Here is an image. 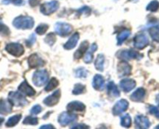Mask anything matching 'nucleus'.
Returning a JSON list of instances; mask_svg holds the SVG:
<instances>
[{
	"mask_svg": "<svg viewBox=\"0 0 159 129\" xmlns=\"http://www.w3.org/2000/svg\"><path fill=\"white\" fill-rule=\"evenodd\" d=\"M88 48V42L84 41L81 43V45H80V48H78L77 51L75 52L74 54V58L76 59H79L80 58H82V56L85 54V52L87 51Z\"/></svg>",
	"mask_w": 159,
	"mask_h": 129,
	"instance_id": "4be33fe9",
	"label": "nucleus"
},
{
	"mask_svg": "<svg viewBox=\"0 0 159 129\" xmlns=\"http://www.w3.org/2000/svg\"><path fill=\"white\" fill-rule=\"evenodd\" d=\"M12 104L10 101L0 100V114H8L12 111Z\"/></svg>",
	"mask_w": 159,
	"mask_h": 129,
	"instance_id": "412c9836",
	"label": "nucleus"
},
{
	"mask_svg": "<svg viewBox=\"0 0 159 129\" xmlns=\"http://www.w3.org/2000/svg\"><path fill=\"white\" fill-rule=\"evenodd\" d=\"M156 100H157V104H158V106H159V94L157 96V97H156Z\"/></svg>",
	"mask_w": 159,
	"mask_h": 129,
	"instance_id": "a18cd8bd",
	"label": "nucleus"
},
{
	"mask_svg": "<svg viewBox=\"0 0 159 129\" xmlns=\"http://www.w3.org/2000/svg\"><path fill=\"white\" fill-rule=\"evenodd\" d=\"M76 119H77V116L76 114H70L69 112H63L59 116L58 121L60 125L66 126L75 121Z\"/></svg>",
	"mask_w": 159,
	"mask_h": 129,
	"instance_id": "6e6552de",
	"label": "nucleus"
},
{
	"mask_svg": "<svg viewBox=\"0 0 159 129\" xmlns=\"http://www.w3.org/2000/svg\"><path fill=\"white\" fill-rule=\"evenodd\" d=\"M19 91L23 93L24 95L28 96V97H33L34 95H35L36 92H35L34 89L28 84L27 81H24L18 87Z\"/></svg>",
	"mask_w": 159,
	"mask_h": 129,
	"instance_id": "dca6fc26",
	"label": "nucleus"
},
{
	"mask_svg": "<svg viewBox=\"0 0 159 129\" xmlns=\"http://www.w3.org/2000/svg\"><path fill=\"white\" fill-rule=\"evenodd\" d=\"M121 125L124 127H129L131 125V117L128 114L123 115L121 118Z\"/></svg>",
	"mask_w": 159,
	"mask_h": 129,
	"instance_id": "c756f323",
	"label": "nucleus"
},
{
	"mask_svg": "<svg viewBox=\"0 0 159 129\" xmlns=\"http://www.w3.org/2000/svg\"><path fill=\"white\" fill-rule=\"evenodd\" d=\"M3 4H13L16 6H21L24 4V0H3Z\"/></svg>",
	"mask_w": 159,
	"mask_h": 129,
	"instance_id": "4c0bfd02",
	"label": "nucleus"
},
{
	"mask_svg": "<svg viewBox=\"0 0 159 129\" xmlns=\"http://www.w3.org/2000/svg\"><path fill=\"white\" fill-rule=\"evenodd\" d=\"M117 56L119 58H122L123 60H129V59H136L141 58V55L137 51H134V50L120 51L117 54Z\"/></svg>",
	"mask_w": 159,
	"mask_h": 129,
	"instance_id": "1a4fd4ad",
	"label": "nucleus"
},
{
	"mask_svg": "<svg viewBox=\"0 0 159 129\" xmlns=\"http://www.w3.org/2000/svg\"><path fill=\"white\" fill-rule=\"evenodd\" d=\"M89 127H88L87 125H84V124H78V125H75L73 127H72V128H88Z\"/></svg>",
	"mask_w": 159,
	"mask_h": 129,
	"instance_id": "37998d69",
	"label": "nucleus"
},
{
	"mask_svg": "<svg viewBox=\"0 0 159 129\" xmlns=\"http://www.w3.org/2000/svg\"><path fill=\"white\" fill-rule=\"evenodd\" d=\"M149 44V40L147 35L143 33L137 34L134 39V45L137 49H143Z\"/></svg>",
	"mask_w": 159,
	"mask_h": 129,
	"instance_id": "0eeeda50",
	"label": "nucleus"
},
{
	"mask_svg": "<svg viewBox=\"0 0 159 129\" xmlns=\"http://www.w3.org/2000/svg\"><path fill=\"white\" fill-rule=\"evenodd\" d=\"M55 30L59 35L65 37L71 33L73 30V27L70 24H66V23L59 22L56 23V26H55Z\"/></svg>",
	"mask_w": 159,
	"mask_h": 129,
	"instance_id": "423d86ee",
	"label": "nucleus"
},
{
	"mask_svg": "<svg viewBox=\"0 0 159 129\" xmlns=\"http://www.w3.org/2000/svg\"><path fill=\"white\" fill-rule=\"evenodd\" d=\"M129 107V103L126 100H120L118 101L112 109V114L114 115H119L126 111Z\"/></svg>",
	"mask_w": 159,
	"mask_h": 129,
	"instance_id": "9d476101",
	"label": "nucleus"
},
{
	"mask_svg": "<svg viewBox=\"0 0 159 129\" xmlns=\"http://www.w3.org/2000/svg\"><path fill=\"white\" fill-rule=\"evenodd\" d=\"M108 95L113 97H118L120 96V92H119V89H118L117 86L113 82H109L108 84Z\"/></svg>",
	"mask_w": 159,
	"mask_h": 129,
	"instance_id": "5701e85b",
	"label": "nucleus"
},
{
	"mask_svg": "<svg viewBox=\"0 0 159 129\" xmlns=\"http://www.w3.org/2000/svg\"><path fill=\"white\" fill-rule=\"evenodd\" d=\"M135 124L137 128H149L151 125L149 119L143 115H137L135 118Z\"/></svg>",
	"mask_w": 159,
	"mask_h": 129,
	"instance_id": "ddd939ff",
	"label": "nucleus"
},
{
	"mask_svg": "<svg viewBox=\"0 0 159 129\" xmlns=\"http://www.w3.org/2000/svg\"><path fill=\"white\" fill-rule=\"evenodd\" d=\"M159 9V2L157 0L151 1L147 6V10L150 12H156Z\"/></svg>",
	"mask_w": 159,
	"mask_h": 129,
	"instance_id": "473e14b6",
	"label": "nucleus"
},
{
	"mask_svg": "<svg viewBox=\"0 0 159 129\" xmlns=\"http://www.w3.org/2000/svg\"><path fill=\"white\" fill-rule=\"evenodd\" d=\"M9 101L12 104V105L16 107H24L27 105V101L24 97V94L20 92H11L9 94Z\"/></svg>",
	"mask_w": 159,
	"mask_h": 129,
	"instance_id": "f03ea898",
	"label": "nucleus"
},
{
	"mask_svg": "<svg viewBox=\"0 0 159 129\" xmlns=\"http://www.w3.org/2000/svg\"><path fill=\"white\" fill-rule=\"evenodd\" d=\"M155 128H159V125H158V126H157V127H156Z\"/></svg>",
	"mask_w": 159,
	"mask_h": 129,
	"instance_id": "de8ad7c7",
	"label": "nucleus"
},
{
	"mask_svg": "<svg viewBox=\"0 0 159 129\" xmlns=\"http://www.w3.org/2000/svg\"><path fill=\"white\" fill-rule=\"evenodd\" d=\"M149 111L156 118H159V110L157 109V107H154V106H149Z\"/></svg>",
	"mask_w": 159,
	"mask_h": 129,
	"instance_id": "58836bf2",
	"label": "nucleus"
},
{
	"mask_svg": "<svg viewBox=\"0 0 159 129\" xmlns=\"http://www.w3.org/2000/svg\"><path fill=\"white\" fill-rule=\"evenodd\" d=\"M92 86L96 90H102L105 86V79L101 75H95L92 82Z\"/></svg>",
	"mask_w": 159,
	"mask_h": 129,
	"instance_id": "6ab92c4d",
	"label": "nucleus"
},
{
	"mask_svg": "<svg viewBox=\"0 0 159 129\" xmlns=\"http://www.w3.org/2000/svg\"><path fill=\"white\" fill-rule=\"evenodd\" d=\"M136 86V82L132 79H124L120 82V87L124 92H128Z\"/></svg>",
	"mask_w": 159,
	"mask_h": 129,
	"instance_id": "f3484780",
	"label": "nucleus"
},
{
	"mask_svg": "<svg viewBox=\"0 0 159 129\" xmlns=\"http://www.w3.org/2000/svg\"><path fill=\"white\" fill-rule=\"evenodd\" d=\"M149 33L152 39L156 41H159V26H153L149 29Z\"/></svg>",
	"mask_w": 159,
	"mask_h": 129,
	"instance_id": "cd10ccee",
	"label": "nucleus"
},
{
	"mask_svg": "<svg viewBox=\"0 0 159 129\" xmlns=\"http://www.w3.org/2000/svg\"><path fill=\"white\" fill-rule=\"evenodd\" d=\"M40 2H41V0H29V4L30 5V6L34 7L38 6Z\"/></svg>",
	"mask_w": 159,
	"mask_h": 129,
	"instance_id": "79ce46f5",
	"label": "nucleus"
},
{
	"mask_svg": "<svg viewBox=\"0 0 159 129\" xmlns=\"http://www.w3.org/2000/svg\"><path fill=\"white\" fill-rule=\"evenodd\" d=\"M61 97V91L60 89H57L55 91L52 95L48 96L44 100V104L48 107H52L55 106L56 104H58L59 99Z\"/></svg>",
	"mask_w": 159,
	"mask_h": 129,
	"instance_id": "9b49d317",
	"label": "nucleus"
},
{
	"mask_svg": "<svg viewBox=\"0 0 159 129\" xmlns=\"http://www.w3.org/2000/svg\"><path fill=\"white\" fill-rule=\"evenodd\" d=\"M6 51L15 57H20L24 53V48L19 43H10L6 46Z\"/></svg>",
	"mask_w": 159,
	"mask_h": 129,
	"instance_id": "39448f33",
	"label": "nucleus"
},
{
	"mask_svg": "<svg viewBox=\"0 0 159 129\" xmlns=\"http://www.w3.org/2000/svg\"><path fill=\"white\" fill-rule=\"evenodd\" d=\"M28 64L30 68H38L40 67V66H44L45 62H44L42 58L39 57L37 54H33L29 57Z\"/></svg>",
	"mask_w": 159,
	"mask_h": 129,
	"instance_id": "2eb2a0df",
	"label": "nucleus"
},
{
	"mask_svg": "<svg viewBox=\"0 0 159 129\" xmlns=\"http://www.w3.org/2000/svg\"><path fill=\"white\" fill-rule=\"evenodd\" d=\"M59 3L57 0H52L51 2H45L41 6L40 11L44 15H51L57 11L59 9Z\"/></svg>",
	"mask_w": 159,
	"mask_h": 129,
	"instance_id": "20e7f679",
	"label": "nucleus"
},
{
	"mask_svg": "<svg viewBox=\"0 0 159 129\" xmlns=\"http://www.w3.org/2000/svg\"><path fill=\"white\" fill-rule=\"evenodd\" d=\"M33 83L36 86H42L48 82V72L45 69L38 70L33 75Z\"/></svg>",
	"mask_w": 159,
	"mask_h": 129,
	"instance_id": "7ed1b4c3",
	"label": "nucleus"
},
{
	"mask_svg": "<svg viewBox=\"0 0 159 129\" xmlns=\"http://www.w3.org/2000/svg\"><path fill=\"white\" fill-rule=\"evenodd\" d=\"M67 111L70 112V113H73V112H84L85 110V107L84 104L81 102H79V101H73V102L70 103V104L67 105L66 107Z\"/></svg>",
	"mask_w": 159,
	"mask_h": 129,
	"instance_id": "4468645a",
	"label": "nucleus"
},
{
	"mask_svg": "<svg viewBox=\"0 0 159 129\" xmlns=\"http://www.w3.org/2000/svg\"><path fill=\"white\" fill-rule=\"evenodd\" d=\"M40 128L41 129H45V128H48V129H53L54 128V127H53L52 125V124H45V125H43V126H42V127H40Z\"/></svg>",
	"mask_w": 159,
	"mask_h": 129,
	"instance_id": "c03bdc74",
	"label": "nucleus"
},
{
	"mask_svg": "<svg viewBox=\"0 0 159 129\" xmlns=\"http://www.w3.org/2000/svg\"><path fill=\"white\" fill-rule=\"evenodd\" d=\"M21 118H22V115L21 114H16V115H14V116L11 117V118H9L8 121H7V123H6V126L9 127H13V126H15L16 124L19 123L20 120L21 119Z\"/></svg>",
	"mask_w": 159,
	"mask_h": 129,
	"instance_id": "bb28decb",
	"label": "nucleus"
},
{
	"mask_svg": "<svg viewBox=\"0 0 159 129\" xmlns=\"http://www.w3.org/2000/svg\"><path fill=\"white\" fill-rule=\"evenodd\" d=\"M3 121H4V119L2 118H0V125H1V124H2V122H3Z\"/></svg>",
	"mask_w": 159,
	"mask_h": 129,
	"instance_id": "49530a36",
	"label": "nucleus"
},
{
	"mask_svg": "<svg viewBox=\"0 0 159 129\" xmlns=\"http://www.w3.org/2000/svg\"><path fill=\"white\" fill-rule=\"evenodd\" d=\"M42 108L41 107V106L35 105L34 106V107L31 108V110H30V114H38L42 111Z\"/></svg>",
	"mask_w": 159,
	"mask_h": 129,
	"instance_id": "ea45409f",
	"label": "nucleus"
},
{
	"mask_svg": "<svg viewBox=\"0 0 159 129\" xmlns=\"http://www.w3.org/2000/svg\"><path fill=\"white\" fill-rule=\"evenodd\" d=\"M13 26L17 29L27 30L31 29L34 25V21L33 18L28 16H20L15 18L13 22Z\"/></svg>",
	"mask_w": 159,
	"mask_h": 129,
	"instance_id": "f257e3e1",
	"label": "nucleus"
},
{
	"mask_svg": "<svg viewBox=\"0 0 159 129\" xmlns=\"http://www.w3.org/2000/svg\"><path fill=\"white\" fill-rule=\"evenodd\" d=\"M146 95V91L143 88H139L130 96L131 101L134 102H142Z\"/></svg>",
	"mask_w": 159,
	"mask_h": 129,
	"instance_id": "a211bd4d",
	"label": "nucleus"
},
{
	"mask_svg": "<svg viewBox=\"0 0 159 129\" xmlns=\"http://www.w3.org/2000/svg\"><path fill=\"white\" fill-rule=\"evenodd\" d=\"M35 41H36V36H35L34 34H31V36L30 37V38H29L28 40L26 41V44H27V46H31V45L34 43Z\"/></svg>",
	"mask_w": 159,
	"mask_h": 129,
	"instance_id": "a19ab883",
	"label": "nucleus"
},
{
	"mask_svg": "<svg viewBox=\"0 0 159 129\" xmlns=\"http://www.w3.org/2000/svg\"><path fill=\"white\" fill-rule=\"evenodd\" d=\"M48 29V26L47 24H40L39 26H38V27L35 30V32L37 34H39V35H42V34H45L46 31Z\"/></svg>",
	"mask_w": 159,
	"mask_h": 129,
	"instance_id": "72a5a7b5",
	"label": "nucleus"
},
{
	"mask_svg": "<svg viewBox=\"0 0 159 129\" xmlns=\"http://www.w3.org/2000/svg\"><path fill=\"white\" fill-rule=\"evenodd\" d=\"M130 35V30H122L117 36V44L118 45H121Z\"/></svg>",
	"mask_w": 159,
	"mask_h": 129,
	"instance_id": "393cba45",
	"label": "nucleus"
},
{
	"mask_svg": "<svg viewBox=\"0 0 159 129\" xmlns=\"http://www.w3.org/2000/svg\"><path fill=\"white\" fill-rule=\"evenodd\" d=\"M56 35H55V34H53V33H51V34H49L48 35H47L46 37L45 38V43L48 44V45H50V46H52V45L55 44V42H56Z\"/></svg>",
	"mask_w": 159,
	"mask_h": 129,
	"instance_id": "f704fd0d",
	"label": "nucleus"
},
{
	"mask_svg": "<svg viewBox=\"0 0 159 129\" xmlns=\"http://www.w3.org/2000/svg\"><path fill=\"white\" fill-rule=\"evenodd\" d=\"M117 72L119 77L129 75L131 73V66L127 62H122L117 66Z\"/></svg>",
	"mask_w": 159,
	"mask_h": 129,
	"instance_id": "f8f14e48",
	"label": "nucleus"
},
{
	"mask_svg": "<svg viewBox=\"0 0 159 129\" xmlns=\"http://www.w3.org/2000/svg\"><path fill=\"white\" fill-rule=\"evenodd\" d=\"M38 118H33V117H27L24 120L23 123L24 124H30V125H36L38 124Z\"/></svg>",
	"mask_w": 159,
	"mask_h": 129,
	"instance_id": "c9c22d12",
	"label": "nucleus"
},
{
	"mask_svg": "<svg viewBox=\"0 0 159 129\" xmlns=\"http://www.w3.org/2000/svg\"><path fill=\"white\" fill-rule=\"evenodd\" d=\"M58 86H59V81H58L56 78H52L49 81L48 84L46 86L45 90L46 91V92H49V91H52V89H54L55 88L57 87Z\"/></svg>",
	"mask_w": 159,
	"mask_h": 129,
	"instance_id": "c85d7f7f",
	"label": "nucleus"
},
{
	"mask_svg": "<svg viewBox=\"0 0 159 129\" xmlns=\"http://www.w3.org/2000/svg\"><path fill=\"white\" fill-rule=\"evenodd\" d=\"M75 75L77 78H86L88 75V71L84 67L78 68L75 72Z\"/></svg>",
	"mask_w": 159,
	"mask_h": 129,
	"instance_id": "7c9ffc66",
	"label": "nucleus"
},
{
	"mask_svg": "<svg viewBox=\"0 0 159 129\" xmlns=\"http://www.w3.org/2000/svg\"><path fill=\"white\" fill-rule=\"evenodd\" d=\"M104 63H105V56L102 54H99L97 56L95 63H94L95 68L100 72H102L104 70Z\"/></svg>",
	"mask_w": 159,
	"mask_h": 129,
	"instance_id": "a878e982",
	"label": "nucleus"
},
{
	"mask_svg": "<svg viewBox=\"0 0 159 129\" xmlns=\"http://www.w3.org/2000/svg\"><path fill=\"white\" fill-rule=\"evenodd\" d=\"M98 49V46L96 44H93L91 45L90 48L84 55V62L86 63H91L93 60V54L95 52L96 50Z\"/></svg>",
	"mask_w": 159,
	"mask_h": 129,
	"instance_id": "b1692460",
	"label": "nucleus"
},
{
	"mask_svg": "<svg viewBox=\"0 0 159 129\" xmlns=\"http://www.w3.org/2000/svg\"><path fill=\"white\" fill-rule=\"evenodd\" d=\"M85 89H86V87H85L84 85L80 84V83H77V84L75 85L74 87H73V93L74 94V95H79V94L83 93V92H84Z\"/></svg>",
	"mask_w": 159,
	"mask_h": 129,
	"instance_id": "2f4dec72",
	"label": "nucleus"
},
{
	"mask_svg": "<svg viewBox=\"0 0 159 129\" xmlns=\"http://www.w3.org/2000/svg\"><path fill=\"white\" fill-rule=\"evenodd\" d=\"M80 35L78 33H75L73 35H72L71 37H70L68 41H67L66 43L64 45V48L66 50H71L73 49V48H75L77 44L78 41H79Z\"/></svg>",
	"mask_w": 159,
	"mask_h": 129,
	"instance_id": "aec40b11",
	"label": "nucleus"
},
{
	"mask_svg": "<svg viewBox=\"0 0 159 129\" xmlns=\"http://www.w3.org/2000/svg\"><path fill=\"white\" fill-rule=\"evenodd\" d=\"M0 34L4 36H7L10 34V30L2 21H0Z\"/></svg>",
	"mask_w": 159,
	"mask_h": 129,
	"instance_id": "e433bc0d",
	"label": "nucleus"
}]
</instances>
